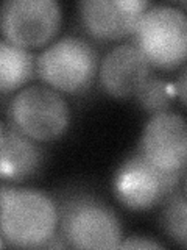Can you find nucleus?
<instances>
[{
  "label": "nucleus",
  "mask_w": 187,
  "mask_h": 250,
  "mask_svg": "<svg viewBox=\"0 0 187 250\" xmlns=\"http://www.w3.org/2000/svg\"><path fill=\"white\" fill-rule=\"evenodd\" d=\"M119 249H162V244L144 236H132L125 239Z\"/></svg>",
  "instance_id": "15"
},
{
  "label": "nucleus",
  "mask_w": 187,
  "mask_h": 250,
  "mask_svg": "<svg viewBox=\"0 0 187 250\" xmlns=\"http://www.w3.org/2000/svg\"><path fill=\"white\" fill-rule=\"evenodd\" d=\"M61 234L75 249H119L120 221L106 203L89 194L76 192L62 202Z\"/></svg>",
  "instance_id": "2"
},
{
  "label": "nucleus",
  "mask_w": 187,
  "mask_h": 250,
  "mask_svg": "<svg viewBox=\"0 0 187 250\" xmlns=\"http://www.w3.org/2000/svg\"><path fill=\"white\" fill-rule=\"evenodd\" d=\"M175 91H176V96L179 97V100L187 106V66L183 69V72L178 77Z\"/></svg>",
  "instance_id": "16"
},
{
  "label": "nucleus",
  "mask_w": 187,
  "mask_h": 250,
  "mask_svg": "<svg viewBox=\"0 0 187 250\" xmlns=\"http://www.w3.org/2000/svg\"><path fill=\"white\" fill-rule=\"evenodd\" d=\"M37 74L53 89L81 92L97 75L98 57L84 39L66 36L50 44L37 58Z\"/></svg>",
  "instance_id": "5"
},
{
  "label": "nucleus",
  "mask_w": 187,
  "mask_h": 250,
  "mask_svg": "<svg viewBox=\"0 0 187 250\" xmlns=\"http://www.w3.org/2000/svg\"><path fill=\"white\" fill-rule=\"evenodd\" d=\"M35 72V58L27 49H22L6 39L0 42V91L13 92L25 84Z\"/></svg>",
  "instance_id": "12"
},
{
  "label": "nucleus",
  "mask_w": 187,
  "mask_h": 250,
  "mask_svg": "<svg viewBox=\"0 0 187 250\" xmlns=\"http://www.w3.org/2000/svg\"><path fill=\"white\" fill-rule=\"evenodd\" d=\"M131 36L153 67L173 69L187 60V14L179 8L150 6Z\"/></svg>",
  "instance_id": "3"
},
{
  "label": "nucleus",
  "mask_w": 187,
  "mask_h": 250,
  "mask_svg": "<svg viewBox=\"0 0 187 250\" xmlns=\"http://www.w3.org/2000/svg\"><path fill=\"white\" fill-rule=\"evenodd\" d=\"M186 6H187V3H186Z\"/></svg>",
  "instance_id": "19"
},
{
  "label": "nucleus",
  "mask_w": 187,
  "mask_h": 250,
  "mask_svg": "<svg viewBox=\"0 0 187 250\" xmlns=\"http://www.w3.org/2000/svg\"><path fill=\"white\" fill-rule=\"evenodd\" d=\"M150 62L132 44H120L109 50L100 64V83L109 96L130 97L150 77Z\"/></svg>",
  "instance_id": "10"
},
{
  "label": "nucleus",
  "mask_w": 187,
  "mask_h": 250,
  "mask_svg": "<svg viewBox=\"0 0 187 250\" xmlns=\"http://www.w3.org/2000/svg\"><path fill=\"white\" fill-rule=\"evenodd\" d=\"M183 175L156 167L137 150L117 169L112 178V191L123 207L136 211L148 209L175 192Z\"/></svg>",
  "instance_id": "6"
},
{
  "label": "nucleus",
  "mask_w": 187,
  "mask_h": 250,
  "mask_svg": "<svg viewBox=\"0 0 187 250\" xmlns=\"http://www.w3.org/2000/svg\"><path fill=\"white\" fill-rule=\"evenodd\" d=\"M10 121L37 143L62 136L70 124V109L61 94L50 86L20 89L8 106Z\"/></svg>",
  "instance_id": "4"
},
{
  "label": "nucleus",
  "mask_w": 187,
  "mask_h": 250,
  "mask_svg": "<svg viewBox=\"0 0 187 250\" xmlns=\"http://www.w3.org/2000/svg\"><path fill=\"white\" fill-rule=\"evenodd\" d=\"M184 194H186V197H187V169L184 172Z\"/></svg>",
  "instance_id": "17"
},
{
  "label": "nucleus",
  "mask_w": 187,
  "mask_h": 250,
  "mask_svg": "<svg viewBox=\"0 0 187 250\" xmlns=\"http://www.w3.org/2000/svg\"><path fill=\"white\" fill-rule=\"evenodd\" d=\"M59 222V211L55 202L44 192L16 189L2 186L0 189V230L2 246L10 242L14 247H45L55 238Z\"/></svg>",
  "instance_id": "1"
},
{
  "label": "nucleus",
  "mask_w": 187,
  "mask_h": 250,
  "mask_svg": "<svg viewBox=\"0 0 187 250\" xmlns=\"http://www.w3.org/2000/svg\"><path fill=\"white\" fill-rule=\"evenodd\" d=\"M44 163V148L13 122L0 127V175L2 180L20 182L33 177Z\"/></svg>",
  "instance_id": "11"
},
{
  "label": "nucleus",
  "mask_w": 187,
  "mask_h": 250,
  "mask_svg": "<svg viewBox=\"0 0 187 250\" xmlns=\"http://www.w3.org/2000/svg\"><path fill=\"white\" fill-rule=\"evenodd\" d=\"M161 227L166 234L181 246L187 244V197L178 189L162 202L159 216Z\"/></svg>",
  "instance_id": "13"
},
{
  "label": "nucleus",
  "mask_w": 187,
  "mask_h": 250,
  "mask_svg": "<svg viewBox=\"0 0 187 250\" xmlns=\"http://www.w3.org/2000/svg\"><path fill=\"white\" fill-rule=\"evenodd\" d=\"M137 150L166 172L187 169V121L176 113L153 114L142 130Z\"/></svg>",
  "instance_id": "8"
},
{
  "label": "nucleus",
  "mask_w": 187,
  "mask_h": 250,
  "mask_svg": "<svg viewBox=\"0 0 187 250\" xmlns=\"http://www.w3.org/2000/svg\"><path fill=\"white\" fill-rule=\"evenodd\" d=\"M186 247H187V244H186Z\"/></svg>",
  "instance_id": "18"
},
{
  "label": "nucleus",
  "mask_w": 187,
  "mask_h": 250,
  "mask_svg": "<svg viewBox=\"0 0 187 250\" xmlns=\"http://www.w3.org/2000/svg\"><path fill=\"white\" fill-rule=\"evenodd\" d=\"M137 104L151 114L166 113L170 108V86L158 77H148L136 92Z\"/></svg>",
  "instance_id": "14"
},
{
  "label": "nucleus",
  "mask_w": 187,
  "mask_h": 250,
  "mask_svg": "<svg viewBox=\"0 0 187 250\" xmlns=\"http://www.w3.org/2000/svg\"><path fill=\"white\" fill-rule=\"evenodd\" d=\"M78 8L83 27L91 36L115 41L134 33L150 3L145 0H83Z\"/></svg>",
  "instance_id": "9"
},
{
  "label": "nucleus",
  "mask_w": 187,
  "mask_h": 250,
  "mask_svg": "<svg viewBox=\"0 0 187 250\" xmlns=\"http://www.w3.org/2000/svg\"><path fill=\"white\" fill-rule=\"evenodd\" d=\"M0 18L6 41L30 49L49 42L58 33L61 8L55 0H8Z\"/></svg>",
  "instance_id": "7"
}]
</instances>
